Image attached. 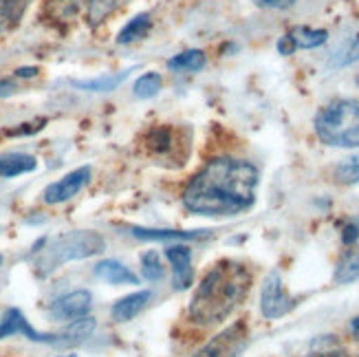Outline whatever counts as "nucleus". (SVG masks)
<instances>
[{"label":"nucleus","instance_id":"e433bc0d","mask_svg":"<svg viewBox=\"0 0 359 357\" xmlns=\"http://www.w3.org/2000/svg\"><path fill=\"white\" fill-rule=\"evenodd\" d=\"M62 357H75V355H62Z\"/></svg>","mask_w":359,"mask_h":357},{"label":"nucleus","instance_id":"0eeeda50","mask_svg":"<svg viewBox=\"0 0 359 357\" xmlns=\"http://www.w3.org/2000/svg\"><path fill=\"white\" fill-rule=\"evenodd\" d=\"M11 335H25L31 342H40V344H65V337L62 333H40L29 324V320L25 318V314L20 309H7L0 318V339L3 337H11Z\"/></svg>","mask_w":359,"mask_h":357},{"label":"nucleus","instance_id":"412c9836","mask_svg":"<svg viewBox=\"0 0 359 357\" xmlns=\"http://www.w3.org/2000/svg\"><path fill=\"white\" fill-rule=\"evenodd\" d=\"M146 144H148V150L152 154H172V150L177 146L175 144V133L170 126H159V128L150 130Z\"/></svg>","mask_w":359,"mask_h":357},{"label":"nucleus","instance_id":"ddd939ff","mask_svg":"<svg viewBox=\"0 0 359 357\" xmlns=\"http://www.w3.org/2000/svg\"><path fill=\"white\" fill-rule=\"evenodd\" d=\"M152 300V291H135L130 296H123L117 300L111 309V316L115 322H128L135 316H139Z\"/></svg>","mask_w":359,"mask_h":357},{"label":"nucleus","instance_id":"2eb2a0df","mask_svg":"<svg viewBox=\"0 0 359 357\" xmlns=\"http://www.w3.org/2000/svg\"><path fill=\"white\" fill-rule=\"evenodd\" d=\"M29 0H0V36L9 34L20 25Z\"/></svg>","mask_w":359,"mask_h":357},{"label":"nucleus","instance_id":"c756f323","mask_svg":"<svg viewBox=\"0 0 359 357\" xmlns=\"http://www.w3.org/2000/svg\"><path fill=\"white\" fill-rule=\"evenodd\" d=\"M341 241H344L346 247H351V245H355L359 241V225L355 221L344 227V231H341Z\"/></svg>","mask_w":359,"mask_h":357},{"label":"nucleus","instance_id":"4c0bfd02","mask_svg":"<svg viewBox=\"0 0 359 357\" xmlns=\"http://www.w3.org/2000/svg\"><path fill=\"white\" fill-rule=\"evenodd\" d=\"M357 84H359V77H357Z\"/></svg>","mask_w":359,"mask_h":357},{"label":"nucleus","instance_id":"b1692460","mask_svg":"<svg viewBox=\"0 0 359 357\" xmlns=\"http://www.w3.org/2000/svg\"><path fill=\"white\" fill-rule=\"evenodd\" d=\"M205 67V53L198 51V49H190V51H183L179 55H175L172 60L168 62V69L172 71H201Z\"/></svg>","mask_w":359,"mask_h":357},{"label":"nucleus","instance_id":"7c9ffc66","mask_svg":"<svg viewBox=\"0 0 359 357\" xmlns=\"http://www.w3.org/2000/svg\"><path fill=\"white\" fill-rule=\"evenodd\" d=\"M254 3L264 9H289L295 5V0H254Z\"/></svg>","mask_w":359,"mask_h":357},{"label":"nucleus","instance_id":"72a5a7b5","mask_svg":"<svg viewBox=\"0 0 359 357\" xmlns=\"http://www.w3.org/2000/svg\"><path fill=\"white\" fill-rule=\"evenodd\" d=\"M38 73H40L38 67H22V69L15 71V77H22V80H29V77H36Z\"/></svg>","mask_w":359,"mask_h":357},{"label":"nucleus","instance_id":"c85d7f7f","mask_svg":"<svg viewBox=\"0 0 359 357\" xmlns=\"http://www.w3.org/2000/svg\"><path fill=\"white\" fill-rule=\"evenodd\" d=\"M49 9L55 20H67L80 9V0H55V3H49Z\"/></svg>","mask_w":359,"mask_h":357},{"label":"nucleus","instance_id":"2f4dec72","mask_svg":"<svg viewBox=\"0 0 359 357\" xmlns=\"http://www.w3.org/2000/svg\"><path fill=\"white\" fill-rule=\"evenodd\" d=\"M293 51H295V44H293V40L289 38V34L278 40V53H280V55H293Z\"/></svg>","mask_w":359,"mask_h":357},{"label":"nucleus","instance_id":"4468645a","mask_svg":"<svg viewBox=\"0 0 359 357\" xmlns=\"http://www.w3.org/2000/svg\"><path fill=\"white\" fill-rule=\"evenodd\" d=\"M38 168L36 157L25 152H7L0 157V179H13L27 173H34Z\"/></svg>","mask_w":359,"mask_h":357},{"label":"nucleus","instance_id":"9d476101","mask_svg":"<svg viewBox=\"0 0 359 357\" xmlns=\"http://www.w3.org/2000/svg\"><path fill=\"white\" fill-rule=\"evenodd\" d=\"M165 258L172 265V287L175 291H185L192 285V250L187 245H170L165 250Z\"/></svg>","mask_w":359,"mask_h":357},{"label":"nucleus","instance_id":"f257e3e1","mask_svg":"<svg viewBox=\"0 0 359 357\" xmlns=\"http://www.w3.org/2000/svg\"><path fill=\"white\" fill-rule=\"evenodd\" d=\"M258 168L245 159L216 157L187 183L183 206L201 216H236L256 203Z\"/></svg>","mask_w":359,"mask_h":357},{"label":"nucleus","instance_id":"f704fd0d","mask_svg":"<svg viewBox=\"0 0 359 357\" xmlns=\"http://www.w3.org/2000/svg\"><path fill=\"white\" fill-rule=\"evenodd\" d=\"M351 331H353V335H355V337L359 339V316L351 320Z\"/></svg>","mask_w":359,"mask_h":357},{"label":"nucleus","instance_id":"f8f14e48","mask_svg":"<svg viewBox=\"0 0 359 357\" xmlns=\"http://www.w3.org/2000/svg\"><path fill=\"white\" fill-rule=\"evenodd\" d=\"M93 274L108 285H139V276L130 271L123 262L113 260V258L100 260L95 269H93Z\"/></svg>","mask_w":359,"mask_h":357},{"label":"nucleus","instance_id":"a211bd4d","mask_svg":"<svg viewBox=\"0 0 359 357\" xmlns=\"http://www.w3.org/2000/svg\"><path fill=\"white\" fill-rule=\"evenodd\" d=\"M130 75V69L128 71H121V73H111V75H102V77H95V80H73L71 84L75 88H82V90H90V93H111L115 90L126 77Z\"/></svg>","mask_w":359,"mask_h":357},{"label":"nucleus","instance_id":"473e14b6","mask_svg":"<svg viewBox=\"0 0 359 357\" xmlns=\"http://www.w3.org/2000/svg\"><path fill=\"white\" fill-rule=\"evenodd\" d=\"M13 90H15V82L11 80V77H5V80H0V97H9Z\"/></svg>","mask_w":359,"mask_h":357},{"label":"nucleus","instance_id":"6e6552de","mask_svg":"<svg viewBox=\"0 0 359 357\" xmlns=\"http://www.w3.org/2000/svg\"><path fill=\"white\" fill-rule=\"evenodd\" d=\"M90 177L93 175H90L88 166L77 168V170H73V173L57 179L55 183L46 185L44 192H42V201L46 206H57V203H65V201H71L90 183Z\"/></svg>","mask_w":359,"mask_h":357},{"label":"nucleus","instance_id":"dca6fc26","mask_svg":"<svg viewBox=\"0 0 359 357\" xmlns=\"http://www.w3.org/2000/svg\"><path fill=\"white\" fill-rule=\"evenodd\" d=\"M355 281H359V241L351 245V250L339 258L337 269H335L337 285H348Z\"/></svg>","mask_w":359,"mask_h":357},{"label":"nucleus","instance_id":"5701e85b","mask_svg":"<svg viewBox=\"0 0 359 357\" xmlns=\"http://www.w3.org/2000/svg\"><path fill=\"white\" fill-rule=\"evenodd\" d=\"M359 60V29L355 34L339 46V49L333 53V60H331V67L335 69H344V67H351Z\"/></svg>","mask_w":359,"mask_h":357},{"label":"nucleus","instance_id":"cd10ccee","mask_svg":"<svg viewBox=\"0 0 359 357\" xmlns=\"http://www.w3.org/2000/svg\"><path fill=\"white\" fill-rule=\"evenodd\" d=\"M142 274L148 283H159L161 278H163V265H161V260H159V254L157 252H146L142 256Z\"/></svg>","mask_w":359,"mask_h":357},{"label":"nucleus","instance_id":"f3484780","mask_svg":"<svg viewBox=\"0 0 359 357\" xmlns=\"http://www.w3.org/2000/svg\"><path fill=\"white\" fill-rule=\"evenodd\" d=\"M289 38L293 40L295 49H318L329 40L326 29H311V27H293L289 31Z\"/></svg>","mask_w":359,"mask_h":357},{"label":"nucleus","instance_id":"bb28decb","mask_svg":"<svg viewBox=\"0 0 359 357\" xmlns=\"http://www.w3.org/2000/svg\"><path fill=\"white\" fill-rule=\"evenodd\" d=\"M333 177H335V181L339 185H355V183H359V154H353V157H348L341 163H337Z\"/></svg>","mask_w":359,"mask_h":357},{"label":"nucleus","instance_id":"c9c22d12","mask_svg":"<svg viewBox=\"0 0 359 357\" xmlns=\"http://www.w3.org/2000/svg\"><path fill=\"white\" fill-rule=\"evenodd\" d=\"M0 265H3V254H0Z\"/></svg>","mask_w":359,"mask_h":357},{"label":"nucleus","instance_id":"39448f33","mask_svg":"<svg viewBox=\"0 0 359 357\" xmlns=\"http://www.w3.org/2000/svg\"><path fill=\"white\" fill-rule=\"evenodd\" d=\"M295 309V300L283 285L278 271H269L260 287V314L267 320H278L289 316Z\"/></svg>","mask_w":359,"mask_h":357},{"label":"nucleus","instance_id":"1a4fd4ad","mask_svg":"<svg viewBox=\"0 0 359 357\" xmlns=\"http://www.w3.org/2000/svg\"><path fill=\"white\" fill-rule=\"evenodd\" d=\"M93 307V296L90 291L86 289H77V291H71L67 296L57 298L49 314L55 322H73V320H80V318H86L88 311Z\"/></svg>","mask_w":359,"mask_h":357},{"label":"nucleus","instance_id":"aec40b11","mask_svg":"<svg viewBox=\"0 0 359 357\" xmlns=\"http://www.w3.org/2000/svg\"><path fill=\"white\" fill-rule=\"evenodd\" d=\"M150 27H152L150 15L148 13H139V15H135L133 20H128V25L119 31V34H117V42L119 44H130L135 40H142V38H146Z\"/></svg>","mask_w":359,"mask_h":357},{"label":"nucleus","instance_id":"20e7f679","mask_svg":"<svg viewBox=\"0 0 359 357\" xmlns=\"http://www.w3.org/2000/svg\"><path fill=\"white\" fill-rule=\"evenodd\" d=\"M316 135L333 148H359V102L333 100L322 106L316 119Z\"/></svg>","mask_w":359,"mask_h":357},{"label":"nucleus","instance_id":"393cba45","mask_svg":"<svg viewBox=\"0 0 359 357\" xmlns=\"http://www.w3.org/2000/svg\"><path fill=\"white\" fill-rule=\"evenodd\" d=\"M302 357H351L346 349H341L337 344L335 335H322L320 339H316L311 351Z\"/></svg>","mask_w":359,"mask_h":357},{"label":"nucleus","instance_id":"9b49d317","mask_svg":"<svg viewBox=\"0 0 359 357\" xmlns=\"http://www.w3.org/2000/svg\"><path fill=\"white\" fill-rule=\"evenodd\" d=\"M130 234L139 241H161V243H170V241H201L210 236L208 229H196V231H183V229H148V227H130Z\"/></svg>","mask_w":359,"mask_h":357},{"label":"nucleus","instance_id":"4be33fe9","mask_svg":"<svg viewBox=\"0 0 359 357\" xmlns=\"http://www.w3.org/2000/svg\"><path fill=\"white\" fill-rule=\"evenodd\" d=\"M95 320L93 318H80V320H73L69 322V327L62 331V337H65V344H77V342H84L86 337H90L95 333Z\"/></svg>","mask_w":359,"mask_h":357},{"label":"nucleus","instance_id":"f03ea898","mask_svg":"<svg viewBox=\"0 0 359 357\" xmlns=\"http://www.w3.org/2000/svg\"><path fill=\"white\" fill-rule=\"evenodd\" d=\"M252 283L254 278L247 265L238 260H218L196 287L187 316L201 327L221 324L249 296Z\"/></svg>","mask_w":359,"mask_h":357},{"label":"nucleus","instance_id":"423d86ee","mask_svg":"<svg viewBox=\"0 0 359 357\" xmlns=\"http://www.w3.org/2000/svg\"><path fill=\"white\" fill-rule=\"evenodd\" d=\"M247 337H249L247 324L243 320L233 322L231 327L214 335L205 346H201L192 357H238L247 344Z\"/></svg>","mask_w":359,"mask_h":357},{"label":"nucleus","instance_id":"a878e982","mask_svg":"<svg viewBox=\"0 0 359 357\" xmlns=\"http://www.w3.org/2000/svg\"><path fill=\"white\" fill-rule=\"evenodd\" d=\"M161 86H163L161 75L152 71V73H144L142 77H137L133 93H135V97H139V100H150L161 90Z\"/></svg>","mask_w":359,"mask_h":357},{"label":"nucleus","instance_id":"7ed1b4c3","mask_svg":"<svg viewBox=\"0 0 359 357\" xmlns=\"http://www.w3.org/2000/svg\"><path fill=\"white\" fill-rule=\"evenodd\" d=\"M106 250V241L97 231L90 229H75L60 234L53 241L44 243V250H40L36 258L38 276H49L62 265L73 260H84L90 256H97Z\"/></svg>","mask_w":359,"mask_h":357},{"label":"nucleus","instance_id":"6ab92c4d","mask_svg":"<svg viewBox=\"0 0 359 357\" xmlns=\"http://www.w3.org/2000/svg\"><path fill=\"white\" fill-rule=\"evenodd\" d=\"M128 0H88V11H86V18L90 22V27H97L102 25L106 18L126 5Z\"/></svg>","mask_w":359,"mask_h":357}]
</instances>
